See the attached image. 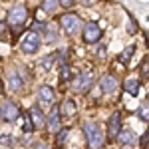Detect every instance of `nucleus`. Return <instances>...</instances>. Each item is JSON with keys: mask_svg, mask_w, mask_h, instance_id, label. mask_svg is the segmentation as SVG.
<instances>
[{"mask_svg": "<svg viewBox=\"0 0 149 149\" xmlns=\"http://www.w3.org/2000/svg\"><path fill=\"white\" fill-rule=\"evenodd\" d=\"M54 60H56V54H50V56H46L42 62H40V66H42L44 70H50V68H52V64H54Z\"/></svg>", "mask_w": 149, "mask_h": 149, "instance_id": "aec40b11", "label": "nucleus"}, {"mask_svg": "<svg viewBox=\"0 0 149 149\" xmlns=\"http://www.w3.org/2000/svg\"><path fill=\"white\" fill-rule=\"evenodd\" d=\"M58 8V0H44L42 2V10L44 12H54Z\"/></svg>", "mask_w": 149, "mask_h": 149, "instance_id": "6ab92c4d", "label": "nucleus"}, {"mask_svg": "<svg viewBox=\"0 0 149 149\" xmlns=\"http://www.w3.org/2000/svg\"><path fill=\"white\" fill-rule=\"evenodd\" d=\"M44 32H46V34H44L46 42H52V40H56V32H54L50 26H46V24H44Z\"/></svg>", "mask_w": 149, "mask_h": 149, "instance_id": "412c9836", "label": "nucleus"}, {"mask_svg": "<svg viewBox=\"0 0 149 149\" xmlns=\"http://www.w3.org/2000/svg\"><path fill=\"white\" fill-rule=\"evenodd\" d=\"M34 149H48V145H46V143H42V141H40V143H36V145H34Z\"/></svg>", "mask_w": 149, "mask_h": 149, "instance_id": "c85d7f7f", "label": "nucleus"}, {"mask_svg": "<svg viewBox=\"0 0 149 149\" xmlns=\"http://www.w3.org/2000/svg\"><path fill=\"white\" fill-rule=\"evenodd\" d=\"M123 90H125L129 95H137L139 93V80L137 78H127L125 84H123Z\"/></svg>", "mask_w": 149, "mask_h": 149, "instance_id": "2eb2a0df", "label": "nucleus"}, {"mask_svg": "<svg viewBox=\"0 0 149 149\" xmlns=\"http://www.w3.org/2000/svg\"><path fill=\"white\" fill-rule=\"evenodd\" d=\"M18 115H20V109H18V105L14 102H6L2 105V119H4V121L12 123V121L18 119Z\"/></svg>", "mask_w": 149, "mask_h": 149, "instance_id": "0eeeda50", "label": "nucleus"}, {"mask_svg": "<svg viewBox=\"0 0 149 149\" xmlns=\"http://www.w3.org/2000/svg\"><path fill=\"white\" fill-rule=\"evenodd\" d=\"M22 129H24V131H26V133L34 129V123H32V119H30V115H28V113L24 115V127H22Z\"/></svg>", "mask_w": 149, "mask_h": 149, "instance_id": "5701e85b", "label": "nucleus"}, {"mask_svg": "<svg viewBox=\"0 0 149 149\" xmlns=\"http://www.w3.org/2000/svg\"><path fill=\"white\" fill-rule=\"evenodd\" d=\"M0 119H2V105H0Z\"/></svg>", "mask_w": 149, "mask_h": 149, "instance_id": "2f4dec72", "label": "nucleus"}, {"mask_svg": "<svg viewBox=\"0 0 149 149\" xmlns=\"http://www.w3.org/2000/svg\"><path fill=\"white\" fill-rule=\"evenodd\" d=\"M74 2H76V0H58V4H62L64 8H70V6H74Z\"/></svg>", "mask_w": 149, "mask_h": 149, "instance_id": "a878e982", "label": "nucleus"}, {"mask_svg": "<svg viewBox=\"0 0 149 149\" xmlns=\"http://www.w3.org/2000/svg\"><path fill=\"white\" fill-rule=\"evenodd\" d=\"M38 102H40V105H52L54 103V90L50 86H42L38 90Z\"/></svg>", "mask_w": 149, "mask_h": 149, "instance_id": "1a4fd4ad", "label": "nucleus"}, {"mask_svg": "<svg viewBox=\"0 0 149 149\" xmlns=\"http://www.w3.org/2000/svg\"><path fill=\"white\" fill-rule=\"evenodd\" d=\"M117 141L121 143V145H133L135 143V135L129 131V129H119V133H117Z\"/></svg>", "mask_w": 149, "mask_h": 149, "instance_id": "ddd939ff", "label": "nucleus"}, {"mask_svg": "<svg viewBox=\"0 0 149 149\" xmlns=\"http://www.w3.org/2000/svg\"><path fill=\"white\" fill-rule=\"evenodd\" d=\"M56 133H58V135H56V143H58V145H62V143L66 141V137H68V129L64 127L62 131H56Z\"/></svg>", "mask_w": 149, "mask_h": 149, "instance_id": "4be33fe9", "label": "nucleus"}, {"mask_svg": "<svg viewBox=\"0 0 149 149\" xmlns=\"http://www.w3.org/2000/svg\"><path fill=\"white\" fill-rule=\"evenodd\" d=\"M8 88L12 92H20L22 90V78L18 76V72H10L8 74Z\"/></svg>", "mask_w": 149, "mask_h": 149, "instance_id": "4468645a", "label": "nucleus"}, {"mask_svg": "<svg viewBox=\"0 0 149 149\" xmlns=\"http://www.w3.org/2000/svg\"><path fill=\"white\" fill-rule=\"evenodd\" d=\"M2 32H4V24L0 22V34H2Z\"/></svg>", "mask_w": 149, "mask_h": 149, "instance_id": "7c9ffc66", "label": "nucleus"}, {"mask_svg": "<svg viewBox=\"0 0 149 149\" xmlns=\"http://www.w3.org/2000/svg\"><path fill=\"white\" fill-rule=\"evenodd\" d=\"M92 84H93V74L92 72H84V74H80V76L76 78L74 90H76L78 93H86V92H90Z\"/></svg>", "mask_w": 149, "mask_h": 149, "instance_id": "423d86ee", "label": "nucleus"}, {"mask_svg": "<svg viewBox=\"0 0 149 149\" xmlns=\"http://www.w3.org/2000/svg\"><path fill=\"white\" fill-rule=\"evenodd\" d=\"M100 86H102V92L103 93H113L117 90V80L113 76H103L100 80Z\"/></svg>", "mask_w": 149, "mask_h": 149, "instance_id": "f8f14e48", "label": "nucleus"}, {"mask_svg": "<svg viewBox=\"0 0 149 149\" xmlns=\"http://www.w3.org/2000/svg\"><path fill=\"white\" fill-rule=\"evenodd\" d=\"M133 52H135V46H127L121 54H119V62L121 64H127L129 60H131V56H133Z\"/></svg>", "mask_w": 149, "mask_h": 149, "instance_id": "f3484780", "label": "nucleus"}, {"mask_svg": "<svg viewBox=\"0 0 149 149\" xmlns=\"http://www.w3.org/2000/svg\"><path fill=\"white\" fill-rule=\"evenodd\" d=\"M93 2H95V0H81V4H84V6H90V4H93Z\"/></svg>", "mask_w": 149, "mask_h": 149, "instance_id": "c756f323", "label": "nucleus"}, {"mask_svg": "<svg viewBox=\"0 0 149 149\" xmlns=\"http://www.w3.org/2000/svg\"><path fill=\"white\" fill-rule=\"evenodd\" d=\"M119 129H121V115H119V111H113L109 121H107V135H109V139L117 137Z\"/></svg>", "mask_w": 149, "mask_h": 149, "instance_id": "6e6552de", "label": "nucleus"}, {"mask_svg": "<svg viewBox=\"0 0 149 149\" xmlns=\"http://www.w3.org/2000/svg\"><path fill=\"white\" fill-rule=\"evenodd\" d=\"M20 48H22L24 54H36V52H38V48H40V36L36 34L34 30H32V32H28V34L24 36Z\"/></svg>", "mask_w": 149, "mask_h": 149, "instance_id": "7ed1b4c3", "label": "nucleus"}, {"mask_svg": "<svg viewBox=\"0 0 149 149\" xmlns=\"http://www.w3.org/2000/svg\"><path fill=\"white\" fill-rule=\"evenodd\" d=\"M0 143H2L4 147H10L12 143H14V137H10V135H2V137H0Z\"/></svg>", "mask_w": 149, "mask_h": 149, "instance_id": "b1692460", "label": "nucleus"}, {"mask_svg": "<svg viewBox=\"0 0 149 149\" xmlns=\"http://www.w3.org/2000/svg\"><path fill=\"white\" fill-rule=\"evenodd\" d=\"M28 115H30V119H32V123H34V127H42L44 123H46V115L42 113V109H40L38 105H34V107H30V111H28Z\"/></svg>", "mask_w": 149, "mask_h": 149, "instance_id": "9d476101", "label": "nucleus"}, {"mask_svg": "<svg viewBox=\"0 0 149 149\" xmlns=\"http://www.w3.org/2000/svg\"><path fill=\"white\" fill-rule=\"evenodd\" d=\"M137 117L141 119V121H145V123H147V105H145L143 109H139V111H137Z\"/></svg>", "mask_w": 149, "mask_h": 149, "instance_id": "393cba45", "label": "nucleus"}, {"mask_svg": "<svg viewBox=\"0 0 149 149\" xmlns=\"http://www.w3.org/2000/svg\"><path fill=\"white\" fill-rule=\"evenodd\" d=\"M58 109H60L64 115H74L76 113V103L72 102V100H68V102L62 103V107H58Z\"/></svg>", "mask_w": 149, "mask_h": 149, "instance_id": "dca6fc26", "label": "nucleus"}, {"mask_svg": "<svg viewBox=\"0 0 149 149\" xmlns=\"http://www.w3.org/2000/svg\"><path fill=\"white\" fill-rule=\"evenodd\" d=\"M48 129H50L52 133H56V131L62 129V125H60V109H58V107H54V109L50 111V115H48Z\"/></svg>", "mask_w": 149, "mask_h": 149, "instance_id": "9b49d317", "label": "nucleus"}, {"mask_svg": "<svg viewBox=\"0 0 149 149\" xmlns=\"http://www.w3.org/2000/svg\"><path fill=\"white\" fill-rule=\"evenodd\" d=\"M26 18H28V12L24 6H14L10 12H8V24H10L12 28H18V26H22L26 22Z\"/></svg>", "mask_w": 149, "mask_h": 149, "instance_id": "39448f33", "label": "nucleus"}, {"mask_svg": "<svg viewBox=\"0 0 149 149\" xmlns=\"http://www.w3.org/2000/svg\"><path fill=\"white\" fill-rule=\"evenodd\" d=\"M60 24H62V28H64L70 36L81 32V18L78 14H64V16L60 18Z\"/></svg>", "mask_w": 149, "mask_h": 149, "instance_id": "f03ea898", "label": "nucleus"}, {"mask_svg": "<svg viewBox=\"0 0 149 149\" xmlns=\"http://www.w3.org/2000/svg\"><path fill=\"white\" fill-rule=\"evenodd\" d=\"M62 66V70H60V80L62 81H70L72 80V70H70L68 64H60Z\"/></svg>", "mask_w": 149, "mask_h": 149, "instance_id": "a211bd4d", "label": "nucleus"}, {"mask_svg": "<svg viewBox=\"0 0 149 149\" xmlns=\"http://www.w3.org/2000/svg\"><path fill=\"white\" fill-rule=\"evenodd\" d=\"M147 139H149V135L143 133V137H141V147H147Z\"/></svg>", "mask_w": 149, "mask_h": 149, "instance_id": "cd10ccee", "label": "nucleus"}, {"mask_svg": "<svg viewBox=\"0 0 149 149\" xmlns=\"http://www.w3.org/2000/svg\"><path fill=\"white\" fill-rule=\"evenodd\" d=\"M81 32H84V40L88 44H93V42H97L102 38V28L95 22H88L86 26H81Z\"/></svg>", "mask_w": 149, "mask_h": 149, "instance_id": "20e7f679", "label": "nucleus"}, {"mask_svg": "<svg viewBox=\"0 0 149 149\" xmlns=\"http://www.w3.org/2000/svg\"><path fill=\"white\" fill-rule=\"evenodd\" d=\"M84 133H86V139H88V145H90V147L92 149H102L103 133H102V129L97 127V123L86 121V123H84Z\"/></svg>", "mask_w": 149, "mask_h": 149, "instance_id": "f257e3e1", "label": "nucleus"}, {"mask_svg": "<svg viewBox=\"0 0 149 149\" xmlns=\"http://www.w3.org/2000/svg\"><path fill=\"white\" fill-rule=\"evenodd\" d=\"M147 76H149V68H147V60L143 62V80H147Z\"/></svg>", "mask_w": 149, "mask_h": 149, "instance_id": "bb28decb", "label": "nucleus"}]
</instances>
